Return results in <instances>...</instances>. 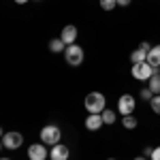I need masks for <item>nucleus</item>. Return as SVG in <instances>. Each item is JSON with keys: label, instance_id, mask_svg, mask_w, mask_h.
<instances>
[{"label": "nucleus", "instance_id": "f257e3e1", "mask_svg": "<svg viewBox=\"0 0 160 160\" xmlns=\"http://www.w3.org/2000/svg\"><path fill=\"white\" fill-rule=\"evenodd\" d=\"M105 105H107V98L100 92H90L86 96V109L90 113H102L105 111Z\"/></svg>", "mask_w": 160, "mask_h": 160}, {"label": "nucleus", "instance_id": "f03ea898", "mask_svg": "<svg viewBox=\"0 0 160 160\" xmlns=\"http://www.w3.org/2000/svg\"><path fill=\"white\" fill-rule=\"evenodd\" d=\"M62 139V132L58 126H53V124H49V126H45L43 130H41V143H45V145H58Z\"/></svg>", "mask_w": 160, "mask_h": 160}, {"label": "nucleus", "instance_id": "7ed1b4c3", "mask_svg": "<svg viewBox=\"0 0 160 160\" xmlns=\"http://www.w3.org/2000/svg\"><path fill=\"white\" fill-rule=\"evenodd\" d=\"M160 73L158 68H154L152 64H148V62H139V64H132V77L135 79H139V81H148L152 75Z\"/></svg>", "mask_w": 160, "mask_h": 160}, {"label": "nucleus", "instance_id": "20e7f679", "mask_svg": "<svg viewBox=\"0 0 160 160\" xmlns=\"http://www.w3.org/2000/svg\"><path fill=\"white\" fill-rule=\"evenodd\" d=\"M22 143H24V135L17 132V130L4 132V137H2V148L4 149H17L22 148Z\"/></svg>", "mask_w": 160, "mask_h": 160}, {"label": "nucleus", "instance_id": "39448f33", "mask_svg": "<svg viewBox=\"0 0 160 160\" xmlns=\"http://www.w3.org/2000/svg\"><path fill=\"white\" fill-rule=\"evenodd\" d=\"M64 58H66V62L71 64V66H79L81 62H83V49L79 47V45H68L66 47V51H64Z\"/></svg>", "mask_w": 160, "mask_h": 160}, {"label": "nucleus", "instance_id": "423d86ee", "mask_svg": "<svg viewBox=\"0 0 160 160\" xmlns=\"http://www.w3.org/2000/svg\"><path fill=\"white\" fill-rule=\"evenodd\" d=\"M135 98H132V94H122L120 100H118V111H120V115H132V111H135Z\"/></svg>", "mask_w": 160, "mask_h": 160}, {"label": "nucleus", "instance_id": "0eeeda50", "mask_svg": "<svg viewBox=\"0 0 160 160\" xmlns=\"http://www.w3.org/2000/svg\"><path fill=\"white\" fill-rule=\"evenodd\" d=\"M28 158L30 160H45L47 158V145L45 143H34L28 148Z\"/></svg>", "mask_w": 160, "mask_h": 160}, {"label": "nucleus", "instance_id": "6e6552de", "mask_svg": "<svg viewBox=\"0 0 160 160\" xmlns=\"http://www.w3.org/2000/svg\"><path fill=\"white\" fill-rule=\"evenodd\" d=\"M68 156H71L68 148H66V145H60V143L49 149V158L51 160H68Z\"/></svg>", "mask_w": 160, "mask_h": 160}, {"label": "nucleus", "instance_id": "1a4fd4ad", "mask_svg": "<svg viewBox=\"0 0 160 160\" xmlns=\"http://www.w3.org/2000/svg\"><path fill=\"white\" fill-rule=\"evenodd\" d=\"M102 115L100 113H90L86 118V128L88 130H100V126H102Z\"/></svg>", "mask_w": 160, "mask_h": 160}, {"label": "nucleus", "instance_id": "9d476101", "mask_svg": "<svg viewBox=\"0 0 160 160\" xmlns=\"http://www.w3.org/2000/svg\"><path fill=\"white\" fill-rule=\"evenodd\" d=\"M60 38L66 43V45H73L75 38H77V28H75V26H64V30H62Z\"/></svg>", "mask_w": 160, "mask_h": 160}, {"label": "nucleus", "instance_id": "9b49d317", "mask_svg": "<svg viewBox=\"0 0 160 160\" xmlns=\"http://www.w3.org/2000/svg\"><path fill=\"white\" fill-rule=\"evenodd\" d=\"M148 64H152L154 68H160V45H154L152 49L148 51Z\"/></svg>", "mask_w": 160, "mask_h": 160}, {"label": "nucleus", "instance_id": "f8f14e48", "mask_svg": "<svg viewBox=\"0 0 160 160\" xmlns=\"http://www.w3.org/2000/svg\"><path fill=\"white\" fill-rule=\"evenodd\" d=\"M145 60H148V51L141 49V47L130 53V62H132V64H139V62H145Z\"/></svg>", "mask_w": 160, "mask_h": 160}, {"label": "nucleus", "instance_id": "ddd939ff", "mask_svg": "<svg viewBox=\"0 0 160 160\" xmlns=\"http://www.w3.org/2000/svg\"><path fill=\"white\" fill-rule=\"evenodd\" d=\"M149 90L154 92V96L160 94V73H156V75L149 77Z\"/></svg>", "mask_w": 160, "mask_h": 160}, {"label": "nucleus", "instance_id": "4468645a", "mask_svg": "<svg viewBox=\"0 0 160 160\" xmlns=\"http://www.w3.org/2000/svg\"><path fill=\"white\" fill-rule=\"evenodd\" d=\"M64 45H66V43H64L62 38H53V41L49 43V49L53 51V53H60V51H66V47H64Z\"/></svg>", "mask_w": 160, "mask_h": 160}, {"label": "nucleus", "instance_id": "2eb2a0df", "mask_svg": "<svg viewBox=\"0 0 160 160\" xmlns=\"http://www.w3.org/2000/svg\"><path fill=\"white\" fill-rule=\"evenodd\" d=\"M122 124H124V128L132 130V128H137V118H135V115H124Z\"/></svg>", "mask_w": 160, "mask_h": 160}, {"label": "nucleus", "instance_id": "dca6fc26", "mask_svg": "<svg viewBox=\"0 0 160 160\" xmlns=\"http://www.w3.org/2000/svg\"><path fill=\"white\" fill-rule=\"evenodd\" d=\"M100 115H102V122H105V124H115V111L105 109Z\"/></svg>", "mask_w": 160, "mask_h": 160}, {"label": "nucleus", "instance_id": "f3484780", "mask_svg": "<svg viewBox=\"0 0 160 160\" xmlns=\"http://www.w3.org/2000/svg\"><path fill=\"white\" fill-rule=\"evenodd\" d=\"M149 107H152V111H154V113H158V115H160V94H156L154 98L149 100Z\"/></svg>", "mask_w": 160, "mask_h": 160}, {"label": "nucleus", "instance_id": "a211bd4d", "mask_svg": "<svg viewBox=\"0 0 160 160\" xmlns=\"http://www.w3.org/2000/svg\"><path fill=\"white\" fill-rule=\"evenodd\" d=\"M115 4H118V0H100V9H102V11L115 9Z\"/></svg>", "mask_w": 160, "mask_h": 160}, {"label": "nucleus", "instance_id": "6ab92c4d", "mask_svg": "<svg viewBox=\"0 0 160 160\" xmlns=\"http://www.w3.org/2000/svg\"><path fill=\"white\" fill-rule=\"evenodd\" d=\"M141 98H145V100H152V98H154V92H152L149 88H143V90H141Z\"/></svg>", "mask_w": 160, "mask_h": 160}, {"label": "nucleus", "instance_id": "aec40b11", "mask_svg": "<svg viewBox=\"0 0 160 160\" xmlns=\"http://www.w3.org/2000/svg\"><path fill=\"white\" fill-rule=\"evenodd\" d=\"M152 160H160V145L154 148V152H152Z\"/></svg>", "mask_w": 160, "mask_h": 160}, {"label": "nucleus", "instance_id": "412c9836", "mask_svg": "<svg viewBox=\"0 0 160 160\" xmlns=\"http://www.w3.org/2000/svg\"><path fill=\"white\" fill-rule=\"evenodd\" d=\"M139 47H141V49H145V51H149V49H152V45H149L148 41H143V43H141Z\"/></svg>", "mask_w": 160, "mask_h": 160}, {"label": "nucleus", "instance_id": "4be33fe9", "mask_svg": "<svg viewBox=\"0 0 160 160\" xmlns=\"http://www.w3.org/2000/svg\"><path fill=\"white\" fill-rule=\"evenodd\" d=\"M152 152H154V148H145L143 149V156H145V158H148V156L152 158Z\"/></svg>", "mask_w": 160, "mask_h": 160}, {"label": "nucleus", "instance_id": "5701e85b", "mask_svg": "<svg viewBox=\"0 0 160 160\" xmlns=\"http://www.w3.org/2000/svg\"><path fill=\"white\" fill-rule=\"evenodd\" d=\"M130 2H132V0H118V4H120V7H128Z\"/></svg>", "mask_w": 160, "mask_h": 160}, {"label": "nucleus", "instance_id": "b1692460", "mask_svg": "<svg viewBox=\"0 0 160 160\" xmlns=\"http://www.w3.org/2000/svg\"><path fill=\"white\" fill-rule=\"evenodd\" d=\"M132 160H148L145 156H137V158H132Z\"/></svg>", "mask_w": 160, "mask_h": 160}, {"label": "nucleus", "instance_id": "393cba45", "mask_svg": "<svg viewBox=\"0 0 160 160\" xmlns=\"http://www.w3.org/2000/svg\"><path fill=\"white\" fill-rule=\"evenodd\" d=\"M15 2H17V4H24V2H28V0H15Z\"/></svg>", "mask_w": 160, "mask_h": 160}, {"label": "nucleus", "instance_id": "a878e982", "mask_svg": "<svg viewBox=\"0 0 160 160\" xmlns=\"http://www.w3.org/2000/svg\"><path fill=\"white\" fill-rule=\"evenodd\" d=\"M107 160H115V158H107Z\"/></svg>", "mask_w": 160, "mask_h": 160}, {"label": "nucleus", "instance_id": "bb28decb", "mask_svg": "<svg viewBox=\"0 0 160 160\" xmlns=\"http://www.w3.org/2000/svg\"><path fill=\"white\" fill-rule=\"evenodd\" d=\"M2 160H9V158H2Z\"/></svg>", "mask_w": 160, "mask_h": 160}]
</instances>
